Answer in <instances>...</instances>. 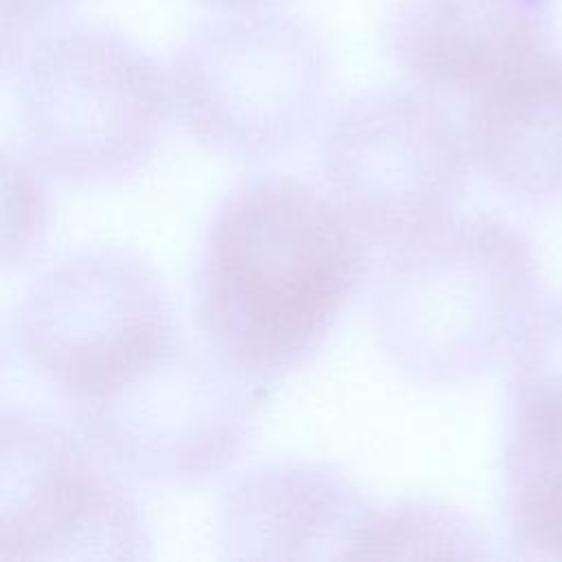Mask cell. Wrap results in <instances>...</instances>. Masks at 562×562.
I'll list each match as a JSON object with an SVG mask.
<instances>
[{"mask_svg":"<svg viewBox=\"0 0 562 562\" xmlns=\"http://www.w3.org/2000/svg\"><path fill=\"white\" fill-rule=\"evenodd\" d=\"M367 241L299 178L237 184L213 213L195 274L204 342L261 384L303 367L360 290Z\"/></svg>","mask_w":562,"mask_h":562,"instance_id":"cell-1","label":"cell"},{"mask_svg":"<svg viewBox=\"0 0 562 562\" xmlns=\"http://www.w3.org/2000/svg\"><path fill=\"white\" fill-rule=\"evenodd\" d=\"M13 68L29 162L64 182H110L140 169L176 112L169 72L103 24L53 26Z\"/></svg>","mask_w":562,"mask_h":562,"instance_id":"cell-2","label":"cell"},{"mask_svg":"<svg viewBox=\"0 0 562 562\" xmlns=\"http://www.w3.org/2000/svg\"><path fill=\"white\" fill-rule=\"evenodd\" d=\"M522 279L520 248L501 224L448 217L393 248L373 292L375 340L413 382L472 378L498 358Z\"/></svg>","mask_w":562,"mask_h":562,"instance_id":"cell-3","label":"cell"},{"mask_svg":"<svg viewBox=\"0 0 562 562\" xmlns=\"http://www.w3.org/2000/svg\"><path fill=\"white\" fill-rule=\"evenodd\" d=\"M173 110L206 149L237 160L299 145L334 88L325 40L305 20L241 9L193 29L169 66Z\"/></svg>","mask_w":562,"mask_h":562,"instance_id":"cell-4","label":"cell"},{"mask_svg":"<svg viewBox=\"0 0 562 562\" xmlns=\"http://www.w3.org/2000/svg\"><path fill=\"white\" fill-rule=\"evenodd\" d=\"M178 338L156 268L116 246L75 252L42 272L13 316L20 356L70 406L127 386Z\"/></svg>","mask_w":562,"mask_h":562,"instance_id":"cell-5","label":"cell"},{"mask_svg":"<svg viewBox=\"0 0 562 562\" xmlns=\"http://www.w3.org/2000/svg\"><path fill=\"white\" fill-rule=\"evenodd\" d=\"M468 140L430 94L371 90L347 101L323 138L331 198L373 244L397 248L452 217Z\"/></svg>","mask_w":562,"mask_h":562,"instance_id":"cell-6","label":"cell"},{"mask_svg":"<svg viewBox=\"0 0 562 562\" xmlns=\"http://www.w3.org/2000/svg\"><path fill=\"white\" fill-rule=\"evenodd\" d=\"M266 386L182 336L127 386L72 406L75 428L105 463L156 483L220 472L246 441Z\"/></svg>","mask_w":562,"mask_h":562,"instance_id":"cell-7","label":"cell"},{"mask_svg":"<svg viewBox=\"0 0 562 562\" xmlns=\"http://www.w3.org/2000/svg\"><path fill=\"white\" fill-rule=\"evenodd\" d=\"M94 457L81 435L33 413H2L0 562L147 555L138 505Z\"/></svg>","mask_w":562,"mask_h":562,"instance_id":"cell-8","label":"cell"},{"mask_svg":"<svg viewBox=\"0 0 562 562\" xmlns=\"http://www.w3.org/2000/svg\"><path fill=\"white\" fill-rule=\"evenodd\" d=\"M549 0H389L382 44L428 94L470 103L549 53Z\"/></svg>","mask_w":562,"mask_h":562,"instance_id":"cell-9","label":"cell"},{"mask_svg":"<svg viewBox=\"0 0 562 562\" xmlns=\"http://www.w3.org/2000/svg\"><path fill=\"white\" fill-rule=\"evenodd\" d=\"M373 501L325 461H274L239 474L217 505L231 560L353 558Z\"/></svg>","mask_w":562,"mask_h":562,"instance_id":"cell-10","label":"cell"},{"mask_svg":"<svg viewBox=\"0 0 562 562\" xmlns=\"http://www.w3.org/2000/svg\"><path fill=\"white\" fill-rule=\"evenodd\" d=\"M465 140L505 193L562 200V57L531 61L468 105Z\"/></svg>","mask_w":562,"mask_h":562,"instance_id":"cell-11","label":"cell"},{"mask_svg":"<svg viewBox=\"0 0 562 562\" xmlns=\"http://www.w3.org/2000/svg\"><path fill=\"white\" fill-rule=\"evenodd\" d=\"M476 529L452 507L419 498L373 505L353 558L476 555Z\"/></svg>","mask_w":562,"mask_h":562,"instance_id":"cell-12","label":"cell"},{"mask_svg":"<svg viewBox=\"0 0 562 562\" xmlns=\"http://www.w3.org/2000/svg\"><path fill=\"white\" fill-rule=\"evenodd\" d=\"M50 206L31 162L2 156V263H20L46 233Z\"/></svg>","mask_w":562,"mask_h":562,"instance_id":"cell-13","label":"cell"},{"mask_svg":"<svg viewBox=\"0 0 562 562\" xmlns=\"http://www.w3.org/2000/svg\"><path fill=\"white\" fill-rule=\"evenodd\" d=\"M514 529L520 544L562 558V470L520 472Z\"/></svg>","mask_w":562,"mask_h":562,"instance_id":"cell-14","label":"cell"},{"mask_svg":"<svg viewBox=\"0 0 562 562\" xmlns=\"http://www.w3.org/2000/svg\"><path fill=\"white\" fill-rule=\"evenodd\" d=\"M514 459L520 468L562 463V380L525 386L518 404V446Z\"/></svg>","mask_w":562,"mask_h":562,"instance_id":"cell-15","label":"cell"},{"mask_svg":"<svg viewBox=\"0 0 562 562\" xmlns=\"http://www.w3.org/2000/svg\"><path fill=\"white\" fill-rule=\"evenodd\" d=\"M79 0H2V68L9 72L26 46L53 29Z\"/></svg>","mask_w":562,"mask_h":562,"instance_id":"cell-16","label":"cell"},{"mask_svg":"<svg viewBox=\"0 0 562 562\" xmlns=\"http://www.w3.org/2000/svg\"><path fill=\"white\" fill-rule=\"evenodd\" d=\"M202 2L222 7V9H231V11H241V9H263L277 0H202Z\"/></svg>","mask_w":562,"mask_h":562,"instance_id":"cell-17","label":"cell"}]
</instances>
